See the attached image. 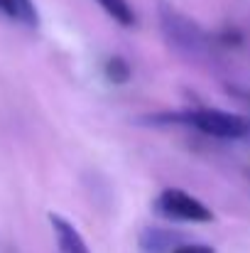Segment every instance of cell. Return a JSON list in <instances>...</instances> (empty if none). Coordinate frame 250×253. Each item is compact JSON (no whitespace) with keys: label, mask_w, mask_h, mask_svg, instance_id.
Instances as JSON below:
<instances>
[{"label":"cell","mask_w":250,"mask_h":253,"mask_svg":"<svg viewBox=\"0 0 250 253\" xmlns=\"http://www.w3.org/2000/svg\"><path fill=\"white\" fill-rule=\"evenodd\" d=\"M160 27H162L167 44L184 57L199 59L211 47V37L206 35V30L196 20H191L189 15L174 10L172 5L160 7Z\"/></svg>","instance_id":"obj_1"},{"label":"cell","mask_w":250,"mask_h":253,"mask_svg":"<svg viewBox=\"0 0 250 253\" xmlns=\"http://www.w3.org/2000/svg\"><path fill=\"white\" fill-rule=\"evenodd\" d=\"M106 77L113 82V84H125L130 79V67L123 57H110L106 62Z\"/></svg>","instance_id":"obj_8"},{"label":"cell","mask_w":250,"mask_h":253,"mask_svg":"<svg viewBox=\"0 0 250 253\" xmlns=\"http://www.w3.org/2000/svg\"><path fill=\"white\" fill-rule=\"evenodd\" d=\"M49 226L54 231V241H57V249L59 253H91L86 241H83L81 231L62 214H49Z\"/></svg>","instance_id":"obj_4"},{"label":"cell","mask_w":250,"mask_h":253,"mask_svg":"<svg viewBox=\"0 0 250 253\" xmlns=\"http://www.w3.org/2000/svg\"><path fill=\"white\" fill-rule=\"evenodd\" d=\"M172 253H216V249L206 244H177Z\"/></svg>","instance_id":"obj_9"},{"label":"cell","mask_w":250,"mask_h":253,"mask_svg":"<svg viewBox=\"0 0 250 253\" xmlns=\"http://www.w3.org/2000/svg\"><path fill=\"white\" fill-rule=\"evenodd\" d=\"M101 7H103V12L110 17V20H115L120 27H135L138 25V15H135V10H133V5L128 2V0H96Z\"/></svg>","instance_id":"obj_6"},{"label":"cell","mask_w":250,"mask_h":253,"mask_svg":"<svg viewBox=\"0 0 250 253\" xmlns=\"http://www.w3.org/2000/svg\"><path fill=\"white\" fill-rule=\"evenodd\" d=\"M0 15L25 27L39 25V12H37L35 0H0Z\"/></svg>","instance_id":"obj_5"},{"label":"cell","mask_w":250,"mask_h":253,"mask_svg":"<svg viewBox=\"0 0 250 253\" xmlns=\"http://www.w3.org/2000/svg\"><path fill=\"white\" fill-rule=\"evenodd\" d=\"M155 211L165 219H172V221H189V224L214 221V211L201 199H196L194 194H189L179 187H169L157 194Z\"/></svg>","instance_id":"obj_3"},{"label":"cell","mask_w":250,"mask_h":253,"mask_svg":"<svg viewBox=\"0 0 250 253\" xmlns=\"http://www.w3.org/2000/svg\"><path fill=\"white\" fill-rule=\"evenodd\" d=\"M174 246H177L174 236L167 231H160V229H147L140 236V251L143 253H172Z\"/></svg>","instance_id":"obj_7"},{"label":"cell","mask_w":250,"mask_h":253,"mask_svg":"<svg viewBox=\"0 0 250 253\" xmlns=\"http://www.w3.org/2000/svg\"><path fill=\"white\" fill-rule=\"evenodd\" d=\"M179 123H186L191 128H196L199 133L209 135V138H218V140H241L250 135V121L241 113H231V111H221V108H191L184 113L174 116Z\"/></svg>","instance_id":"obj_2"}]
</instances>
